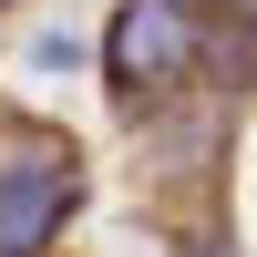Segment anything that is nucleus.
<instances>
[{"label": "nucleus", "mask_w": 257, "mask_h": 257, "mask_svg": "<svg viewBox=\"0 0 257 257\" xmlns=\"http://www.w3.org/2000/svg\"><path fill=\"white\" fill-rule=\"evenodd\" d=\"M103 52H113V93L123 103H155L165 82H185V62H196L206 41H196V21H185L175 0H123L113 31H103Z\"/></svg>", "instance_id": "f257e3e1"}, {"label": "nucleus", "mask_w": 257, "mask_h": 257, "mask_svg": "<svg viewBox=\"0 0 257 257\" xmlns=\"http://www.w3.org/2000/svg\"><path fill=\"white\" fill-rule=\"evenodd\" d=\"M72 196H82L72 155H11L0 165V257H41L72 216Z\"/></svg>", "instance_id": "f03ea898"}, {"label": "nucleus", "mask_w": 257, "mask_h": 257, "mask_svg": "<svg viewBox=\"0 0 257 257\" xmlns=\"http://www.w3.org/2000/svg\"><path fill=\"white\" fill-rule=\"evenodd\" d=\"M185 257H237V247H226V237H196V247H185Z\"/></svg>", "instance_id": "7ed1b4c3"}, {"label": "nucleus", "mask_w": 257, "mask_h": 257, "mask_svg": "<svg viewBox=\"0 0 257 257\" xmlns=\"http://www.w3.org/2000/svg\"><path fill=\"white\" fill-rule=\"evenodd\" d=\"M226 21H247V31H257V0H226Z\"/></svg>", "instance_id": "20e7f679"}, {"label": "nucleus", "mask_w": 257, "mask_h": 257, "mask_svg": "<svg viewBox=\"0 0 257 257\" xmlns=\"http://www.w3.org/2000/svg\"><path fill=\"white\" fill-rule=\"evenodd\" d=\"M175 11H226V0H175Z\"/></svg>", "instance_id": "39448f33"}, {"label": "nucleus", "mask_w": 257, "mask_h": 257, "mask_svg": "<svg viewBox=\"0 0 257 257\" xmlns=\"http://www.w3.org/2000/svg\"><path fill=\"white\" fill-rule=\"evenodd\" d=\"M0 11H11V0H0Z\"/></svg>", "instance_id": "423d86ee"}]
</instances>
